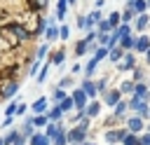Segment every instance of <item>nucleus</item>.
Segmentation results:
<instances>
[{"instance_id":"nucleus-30","label":"nucleus","mask_w":150,"mask_h":145,"mask_svg":"<svg viewBox=\"0 0 150 145\" xmlns=\"http://www.w3.org/2000/svg\"><path fill=\"white\" fill-rule=\"evenodd\" d=\"M148 5H150V0H148Z\"/></svg>"},{"instance_id":"nucleus-18","label":"nucleus","mask_w":150,"mask_h":145,"mask_svg":"<svg viewBox=\"0 0 150 145\" xmlns=\"http://www.w3.org/2000/svg\"><path fill=\"white\" fill-rule=\"evenodd\" d=\"M103 56H105V49H98V51H96V56H94V61L98 63V58H103Z\"/></svg>"},{"instance_id":"nucleus-10","label":"nucleus","mask_w":150,"mask_h":145,"mask_svg":"<svg viewBox=\"0 0 150 145\" xmlns=\"http://www.w3.org/2000/svg\"><path fill=\"white\" fill-rule=\"evenodd\" d=\"M145 7H148V2H143V0H136V2H134V9H136V12H143Z\"/></svg>"},{"instance_id":"nucleus-29","label":"nucleus","mask_w":150,"mask_h":145,"mask_svg":"<svg viewBox=\"0 0 150 145\" xmlns=\"http://www.w3.org/2000/svg\"><path fill=\"white\" fill-rule=\"evenodd\" d=\"M68 2H70V5H75V0H68Z\"/></svg>"},{"instance_id":"nucleus-5","label":"nucleus","mask_w":150,"mask_h":145,"mask_svg":"<svg viewBox=\"0 0 150 145\" xmlns=\"http://www.w3.org/2000/svg\"><path fill=\"white\" fill-rule=\"evenodd\" d=\"M141 126H143V124H141V119H138V117H134V119H129V129H131V131H138Z\"/></svg>"},{"instance_id":"nucleus-15","label":"nucleus","mask_w":150,"mask_h":145,"mask_svg":"<svg viewBox=\"0 0 150 145\" xmlns=\"http://www.w3.org/2000/svg\"><path fill=\"white\" fill-rule=\"evenodd\" d=\"M87 112H89V115H96V112H98V103H91V105L87 108Z\"/></svg>"},{"instance_id":"nucleus-27","label":"nucleus","mask_w":150,"mask_h":145,"mask_svg":"<svg viewBox=\"0 0 150 145\" xmlns=\"http://www.w3.org/2000/svg\"><path fill=\"white\" fill-rule=\"evenodd\" d=\"M49 117H54V119H59V117H61V108H59V110H52V115H49Z\"/></svg>"},{"instance_id":"nucleus-11","label":"nucleus","mask_w":150,"mask_h":145,"mask_svg":"<svg viewBox=\"0 0 150 145\" xmlns=\"http://www.w3.org/2000/svg\"><path fill=\"white\" fill-rule=\"evenodd\" d=\"M68 108H73V98H63L61 101V110H68Z\"/></svg>"},{"instance_id":"nucleus-7","label":"nucleus","mask_w":150,"mask_h":145,"mask_svg":"<svg viewBox=\"0 0 150 145\" xmlns=\"http://www.w3.org/2000/svg\"><path fill=\"white\" fill-rule=\"evenodd\" d=\"M82 91H84V94H89V96H94V94H96V87H94L91 82H84V89H82Z\"/></svg>"},{"instance_id":"nucleus-25","label":"nucleus","mask_w":150,"mask_h":145,"mask_svg":"<svg viewBox=\"0 0 150 145\" xmlns=\"http://www.w3.org/2000/svg\"><path fill=\"white\" fill-rule=\"evenodd\" d=\"M52 61H54V63H61V61H63V54H61V51H59V54H56V56H54V58H52Z\"/></svg>"},{"instance_id":"nucleus-24","label":"nucleus","mask_w":150,"mask_h":145,"mask_svg":"<svg viewBox=\"0 0 150 145\" xmlns=\"http://www.w3.org/2000/svg\"><path fill=\"white\" fill-rule=\"evenodd\" d=\"M45 51H47V47H40V49H38V61L45 56Z\"/></svg>"},{"instance_id":"nucleus-22","label":"nucleus","mask_w":150,"mask_h":145,"mask_svg":"<svg viewBox=\"0 0 150 145\" xmlns=\"http://www.w3.org/2000/svg\"><path fill=\"white\" fill-rule=\"evenodd\" d=\"M138 145H150V136H143V138L138 140Z\"/></svg>"},{"instance_id":"nucleus-14","label":"nucleus","mask_w":150,"mask_h":145,"mask_svg":"<svg viewBox=\"0 0 150 145\" xmlns=\"http://www.w3.org/2000/svg\"><path fill=\"white\" fill-rule=\"evenodd\" d=\"M134 44H136V42H134L131 37H127V35H124V40H122V47H134Z\"/></svg>"},{"instance_id":"nucleus-17","label":"nucleus","mask_w":150,"mask_h":145,"mask_svg":"<svg viewBox=\"0 0 150 145\" xmlns=\"http://www.w3.org/2000/svg\"><path fill=\"white\" fill-rule=\"evenodd\" d=\"M120 56H122V49H115V51L110 54V58H112V61H120Z\"/></svg>"},{"instance_id":"nucleus-2","label":"nucleus","mask_w":150,"mask_h":145,"mask_svg":"<svg viewBox=\"0 0 150 145\" xmlns=\"http://www.w3.org/2000/svg\"><path fill=\"white\" fill-rule=\"evenodd\" d=\"M89 40H94V35H89V37H87V40H82V42H77V49H75V51H77V54H84V51H87V42H89Z\"/></svg>"},{"instance_id":"nucleus-9","label":"nucleus","mask_w":150,"mask_h":145,"mask_svg":"<svg viewBox=\"0 0 150 145\" xmlns=\"http://www.w3.org/2000/svg\"><path fill=\"white\" fill-rule=\"evenodd\" d=\"M63 14H66V0H59V12H56V16L63 19Z\"/></svg>"},{"instance_id":"nucleus-1","label":"nucleus","mask_w":150,"mask_h":145,"mask_svg":"<svg viewBox=\"0 0 150 145\" xmlns=\"http://www.w3.org/2000/svg\"><path fill=\"white\" fill-rule=\"evenodd\" d=\"M73 103H75V108H82L84 105V91H75L73 94Z\"/></svg>"},{"instance_id":"nucleus-23","label":"nucleus","mask_w":150,"mask_h":145,"mask_svg":"<svg viewBox=\"0 0 150 145\" xmlns=\"http://www.w3.org/2000/svg\"><path fill=\"white\" fill-rule=\"evenodd\" d=\"M117 21H120V16H117V14H112V16H110V21H108V23H110V26H115V23H117Z\"/></svg>"},{"instance_id":"nucleus-19","label":"nucleus","mask_w":150,"mask_h":145,"mask_svg":"<svg viewBox=\"0 0 150 145\" xmlns=\"http://www.w3.org/2000/svg\"><path fill=\"white\" fill-rule=\"evenodd\" d=\"M30 124H38V126H42V124H45V117H35V119H30Z\"/></svg>"},{"instance_id":"nucleus-13","label":"nucleus","mask_w":150,"mask_h":145,"mask_svg":"<svg viewBox=\"0 0 150 145\" xmlns=\"http://www.w3.org/2000/svg\"><path fill=\"white\" fill-rule=\"evenodd\" d=\"M117 98H120L117 91H110V94H108V103H117Z\"/></svg>"},{"instance_id":"nucleus-26","label":"nucleus","mask_w":150,"mask_h":145,"mask_svg":"<svg viewBox=\"0 0 150 145\" xmlns=\"http://www.w3.org/2000/svg\"><path fill=\"white\" fill-rule=\"evenodd\" d=\"M54 98H56V101H63V91H61V89H59V91H54Z\"/></svg>"},{"instance_id":"nucleus-3","label":"nucleus","mask_w":150,"mask_h":145,"mask_svg":"<svg viewBox=\"0 0 150 145\" xmlns=\"http://www.w3.org/2000/svg\"><path fill=\"white\" fill-rule=\"evenodd\" d=\"M45 105H47V101H45V98H38V101L33 103V110H35V112H45Z\"/></svg>"},{"instance_id":"nucleus-8","label":"nucleus","mask_w":150,"mask_h":145,"mask_svg":"<svg viewBox=\"0 0 150 145\" xmlns=\"http://www.w3.org/2000/svg\"><path fill=\"white\" fill-rule=\"evenodd\" d=\"M131 65H134V56H127V58H124V63H122V68H120V70H129V68H131Z\"/></svg>"},{"instance_id":"nucleus-20","label":"nucleus","mask_w":150,"mask_h":145,"mask_svg":"<svg viewBox=\"0 0 150 145\" xmlns=\"http://www.w3.org/2000/svg\"><path fill=\"white\" fill-rule=\"evenodd\" d=\"M47 35H49V37H56V26H49V30H47Z\"/></svg>"},{"instance_id":"nucleus-28","label":"nucleus","mask_w":150,"mask_h":145,"mask_svg":"<svg viewBox=\"0 0 150 145\" xmlns=\"http://www.w3.org/2000/svg\"><path fill=\"white\" fill-rule=\"evenodd\" d=\"M68 35H70V30H68V28L63 26V28H61V37H68Z\"/></svg>"},{"instance_id":"nucleus-4","label":"nucleus","mask_w":150,"mask_h":145,"mask_svg":"<svg viewBox=\"0 0 150 145\" xmlns=\"http://www.w3.org/2000/svg\"><path fill=\"white\" fill-rule=\"evenodd\" d=\"M136 47H138L141 51H145V49L150 47V40H148V37H141V40H136Z\"/></svg>"},{"instance_id":"nucleus-16","label":"nucleus","mask_w":150,"mask_h":145,"mask_svg":"<svg viewBox=\"0 0 150 145\" xmlns=\"http://www.w3.org/2000/svg\"><path fill=\"white\" fill-rule=\"evenodd\" d=\"M136 26H138V28H145V26H148V16H141V19H138V23H136Z\"/></svg>"},{"instance_id":"nucleus-21","label":"nucleus","mask_w":150,"mask_h":145,"mask_svg":"<svg viewBox=\"0 0 150 145\" xmlns=\"http://www.w3.org/2000/svg\"><path fill=\"white\" fill-rule=\"evenodd\" d=\"M131 89H134L131 82H124V84H122V91H131Z\"/></svg>"},{"instance_id":"nucleus-6","label":"nucleus","mask_w":150,"mask_h":145,"mask_svg":"<svg viewBox=\"0 0 150 145\" xmlns=\"http://www.w3.org/2000/svg\"><path fill=\"white\" fill-rule=\"evenodd\" d=\"M30 145H47V138L45 136H33L30 138Z\"/></svg>"},{"instance_id":"nucleus-12","label":"nucleus","mask_w":150,"mask_h":145,"mask_svg":"<svg viewBox=\"0 0 150 145\" xmlns=\"http://www.w3.org/2000/svg\"><path fill=\"white\" fill-rule=\"evenodd\" d=\"M124 145H138L136 136H124Z\"/></svg>"}]
</instances>
